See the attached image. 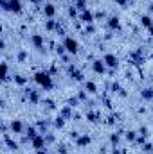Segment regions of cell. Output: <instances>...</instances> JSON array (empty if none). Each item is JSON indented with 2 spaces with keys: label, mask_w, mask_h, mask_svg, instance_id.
<instances>
[{
  "label": "cell",
  "mask_w": 153,
  "mask_h": 154,
  "mask_svg": "<svg viewBox=\"0 0 153 154\" xmlns=\"http://www.w3.org/2000/svg\"><path fill=\"white\" fill-rule=\"evenodd\" d=\"M33 81L38 84L43 91H50V90L54 88V79L49 74V70H38V72H34Z\"/></svg>",
  "instance_id": "1"
},
{
  "label": "cell",
  "mask_w": 153,
  "mask_h": 154,
  "mask_svg": "<svg viewBox=\"0 0 153 154\" xmlns=\"http://www.w3.org/2000/svg\"><path fill=\"white\" fill-rule=\"evenodd\" d=\"M24 99L33 104V106H38L40 102H43L41 99V90H34V88H24Z\"/></svg>",
  "instance_id": "2"
},
{
  "label": "cell",
  "mask_w": 153,
  "mask_h": 154,
  "mask_svg": "<svg viewBox=\"0 0 153 154\" xmlns=\"http://www.w3.org/2000/svg\"><path fill=\"white\" fill-rule=\"evenodd\" d=\"M61 43L65 45L67 54H70V56H77V54H79V41H77L76 38L67 36V38H63V41H61Z\"/></svg>",
  "instance_id": "3"
},
{
  "label": "cell",
  "mask_w": 153,
  "mask_h": 154,
  "mask_svg": "<svg viewBox=\"0 0 153 154\" xmlns=\"http://www.w3.org/2000/svg\"><path fill=\"white\" fill-rule=\"evenodd\" d=\"M67 75L70 77L74 82H85L86 79H85V74L77 68L74 63H70V65H67Z\"/></svg>",
  "instance_id": "4"
},
{
  "label": "cell",
  "mask_w": 153,
  "mask_h": 154,
  "mask_svg": "<svg viewBox=\"0 0 153 154\" xmlns=\"http://www.w3.org/2000/svg\"><path fill=\"white\" fill-rule=\"evenodd\" d=\"M90 68H92V72H94V74H97V75H105V74L108 72V66L105 65L103 57H96V59H92Z\"/></svg>",
  "instance_id": "5"
},
{
  "label": "cell",
  "mask_w": 153,
  "mask_h": 154,
  "mask_svg": "<svg viewBox=\"0 0 153 154\" xmlns=\"http://www.w3.org/2000/svg\"><path fill=\"white\" fill-rule=\"evenodd\" d=\"M31 45L38 50L40 54H45L47 50H45V38H43V34H40V32H33L31 34Z\"/></svg>",
  "instance_id": "6"
},
{
  "label": "cell",
  "mask_w": 153,
  "mask_h": 154,
  "mask_svg": "<svg viewBox=\"0 0 153 154\" xmlns=\"http://www.w3.org/2000/svg\"><path fill=\"white\" fill-rule=\"evenodd\" d=\"M106 27H108V31H112V32H121V31H122L121 18H119L117 14H110V16L106 18Z\"/></svg>",
  "instance_id": "7"
},
{
  "label": "cell",
  "mask_w": 153,
  "mask_h": 154,
  "mask_svg": "<svg viewBox=\"0 0 153 154\" xmlns=\"http://www.w3.org/2000/svg\"><path fill=\"white\" fill-rule=\"evenodd\" d=\"M56 13H58L56 4H52V2H43L41 4V14L45 18H56Z\"/></svg>",
  "instance_id": "8"
},
{
  "label": "cell",
  "mask_w": 153,
  "mask_h": 154,
  "mask_svg": "<svg viewBox=\"0 0 153 154\" xmlns=\"http://www.w3.org/2000/svg\"><path fill=\"white\" fill-rule=\"evenodd\" d=\"M103 61H105V65L108 66V70H117L119 68V57L115 56V54H112V52H106L105 56H103Z\"/></svg>",
  "instance_id": "9"
},
{
  "label": "cell",
  "mask_w": 153,
  "mask_h": 154,
  "mask_svg": "<svg viewBox=\"0 0 153 154\" xmlns=\"http://www.w3.org/2000/svg\"><path fill=\"white\" fill-rule=\"evenodd\" d=\"M9 127H11V133H13V134H24L27 125H25L20 118H13V120L9 122Z\"/></svg>",
  "instance_id": "10"
},
{
  "label": "cell",
  "mask_w": 153,
  "mask_h": 154,
  "mask_svg": "<svg viewBox=\"0 0 153 154\" xmlns=\"http://www.w3.org/2000/svg\"><path fill=\"white\" fill-rule=\"evenodd\" d=\"M83 25H88V23H94L96 22V18H94V11L92 9H85V11H81L79 13V18H77Z\"/></svg>",
  "instance_id": "11"
},
{
  "label": "cell",
  "mask_w": 153,
  "mask_h": 154,
  "mask_svg": "<svg viewBox=\"0 0 153 154\" xmlns=\"http://www.w3.org/2000/svg\"><path fill=\"white\" fill-rule=\"evenodd\" d=\"M34 125L38 127V131L41 134H45V133H49L50 131V127H52V120L50 118H40L34 122Z\"/></svg>",
  "instance_id": "12"
},
{
  "label": "cell",
  "mask_w": 153,
  "mask_h": 154,
  "mask_svg": "<svg viewBox=\"0 0 153 154\" xmlns=\"http://www.w3.org/2000/svg\"><path fill=\"white\" fill-rule=\"evenodd\" d=\"M124 138V131L122 129H115L114 133H110V136H108V142H110V145L112 147H119V143H121V140Z\"/></svg>",
  "instance_id": "13"
},
{
  "label": "cell",
  "mask_w": 153,
  "mask_h": 154,
  "mask_svg": "<svg viewBox=\"0 0 153 154\" xmlns=\"http://www.w3.org/2000/svg\"><path fill=\"white\" fill-rule=\"evenodd\" d=\"M4 143H5V149H7V151L16 152V151L20 149V142H16L15 138H11V133H9V134H4Z\"/></svg>",
  "instance_id": "14"
},
{
  "label": "cell",
  "mask_w": 153,
  "mask_h": 154,
  "mask_svg": "<svg viewBox=\"0 0 153 154\" xmlns=\"http://www.w3.org/2000/svg\"><path fill=\"white\" fill-rule=\"evenodd\" d=\"M85 118H86L88 124H99V122H101V113H99L97 109H86Z\"/></svg>",
  "instance_id": "15"
},
{
  "label": "cell",
  "mask_w": 153,
  "mask_h": 154,
  "mask_svg": "<svg viewBox=\"0 0 153 154\" xmlns=\"http://www.w3.org/2000/svg\"><path fill=\"white\" fill-rule=\"evenodd\" d=\"M74 143H76V147H79V149H86V147L92 143V136L86 134V133H81V136L77 138Z\"/></svg>",
  "instance_id": "16"
},
{
  "label": "cell",
  "mask_w": 153,
  "mask_h": 154,
  "mask_svg": "<svg viewBox=\"0 0 153 154\" xmlns=\"http://www.w3.org/2000/svg\"><path fill=\"white\" fill-rule=\"evenodd\" d=\"M9 13L22 14L24 13V2L22 0H9Z\"/></svg>",
  "instance_id": "17"
},
{
  "label": "cell",
  "mask_w": 153,
  "mask_h": 154,
  "mask_svg": "<svg viewBox=\"0 0 153 154\" xmlns=\"http://www.w3.org/2000/svg\"><path fill=\"white\" fill-rule=\"evenodd\" d=\"M58 113L63 116L65 120H72V118H74V108H72V106H69V104H63V106L60 108V111H58Z\"/></svg>",
  "instance_id": "18"
},
{
  "label": "cell",
  "mask_w": 153,
  "mask_h": 154,
  "mask_svg": "<svg viewBox=\"0 0 153 154\" xmlns=\"http://www.w3.org/2000/svg\"><path fill=\"white\" fill-rule=\"evenodd\" d=\"M31 147H33L34 151H38V149H43V147H47V143H45V138H43V134H38L36 138H33V140H31Z\"/></svg>",
  "instance_id": "19"
},
{
  "label": "cell",
  "mask_w": 153,
  "mask_h": 154,
  "mask_svg": "<svg viewBox=\"0 0 153 154\" xmlns=\"http://www.w3.org/2000/svg\"><path fill=\"white\" fill-rule=\"evenodd\" d=\"M58 20H54V18H47L45 22H43V29L47 31V32H56V27H58Z\"/></svg>",
  "instance_id": "20"
},
{
  "label": "cell",
  "mask_w": 153,
  "mask_h": 154,
  "mask_svg": "<svg viewBox=\"0 0 153 154\" xmlns=\"http://www.w3.org/2000/svg\"><path fill=\"white\" fill-rule=\"evenodd\" d=\"M13 82H15V86H20V88H24V86H27L29 79L24 75V74H15V75H13Z\"/></svg>",
  "instance_id": "21"
},
{
  "label": "cell",
  "mask_w": 153,
  "mask_h": 154,
  "mask_svg": "<svg viewBox=\"0 0 153 154\" xmlns=\"http://www.w3.org/2000/svg\"><path fill=\"white\" fill-rule=\"evenodd\" d=\"M141 99L146 100V102L153 100V88L151 86H144V88H141Z\"/></svg>",
  "instance_id": "22"
},
{
  "label": "cell",
  "mask_w": 153,
  "mask_h": 154,
  "mask_svg": "<svg viewBox=\"0 0 153 154\" xmlns=\"http://www.w3.org/2000/svg\"><path fill=\"white\" fill-rule=\"evenodd\" d=\"M24 134H25L29 140H33V138H36L38 134H41V133L38 131V127H36L34 124H31V125H27V127H25V133H24Z\"/></svg>",
  "instance_id": "23"
},
{
  "label": "cell",
  "mask_w": 153,
  "mask_h": 154,
  "mask_svg": "<svg viewBox=\"0 0 153 154\" xmlns=\"http://www.w3.org/2000/svg\"><path fill=\"white\" fill-rule=\"evenodd\" d=\"M65 124H67V120L60 115V113L52 118V129H58V131H60V129H63V127H65Z\"/></svg>",
  "instance_id": "24"
},
{
  "label": "cell",
  "mask_w": 153,
  "mask_h": 154,
  "mask_svg": "<svg viewBox=\"0 0 153 154\" xmlns=\"http://www.w3.org/2000/svg\"><path fill=\"white\" fill-rule=\"evenodd\" d=\"M83 88H85L90 95H97V91H99V88H97V84H96L94 81H85V82H83Z\"/></svg>",
  "instance_id": "25"
},
{
  "label": "cell",
  "mask_w": 153,
  "mask_h": 154,
  "mask_svg": "<svg viewBox=\"0 0 153 154\" xmlns=\"http://www.w3.org/2000/svg\"><path fill=\"white\" fill-rule=\"evenodd\" d=\"M137 136H139V133H137L135 129H126V131H124V140H126L128 143H135V142H137Z\"/></svg>",
  "instance_id": "26"
},
{
  "label": "cell",
  "mask_w": 153,
  "mask_h": 154,
  "mask_svg": "<svg viewBox=\"0 0 153 154\" xmlns=\"http://www.w3.org/2000/svg\"><path fill=\"white\" fill-rule=\"evenodd\" d=\"M139 25L141 27H144V29H150L153 25V18L150 14H141V18H139Z\"/></svg>",
  "instance_id": "27"
},
{
  "label": "cell",
  "mask_w": 153,
  "mask_h": 154,
  "mask_svg": "<svg viewBox=\"0 0 153 154\" xmlns=\"http://www.w3.org/2000/svg\"><path fill=\"white\" fill-rule=\"evenodd\" d=\"M67 14H69V18L74 22V20H77V18H79V9H77L74 4H70V5L67 7Z\"/></svg>",
  "instance_id": "28"
},
{
  "label": "cell",
  "mask_w": 153,
  "mask_h": 154,
  "mask_svg": "<svg viewBox=\"0 0 153 154\" xmlns=\"http://www.w3.org/2000/svg\"><path fill=\"white\" fill-rule=\"evenodd\" d=\"M15 57H16V61H18V63H25V61L29 59V52H27L25 48H20V50L16 52V56H15Z\"/></svg>",
  "instance_id": "29"
},
{
  "label": "cell",
  "mask_w": 153,
  "mask_h": 154,
  "mask_svg": "<svg viewBox=\"0 0 153 154\" xmlns=\"http://www.w3.org/2000/svg\"><path fill=\"white\" fill-rule=\"evenodd\" d=\"M2 70H4V74H2V81H4V82L13 81V77L9 75V65H7V61H4V63H2Z\"/></svg>",
  "instance_id": "30"
},
{
  "label": "cell",
  "mask_w": 153,
  "mask_h": 154,
  "mask_svg": "<svg viewBox=\"0 0 153 154\" xmlns=\"http://www.w3.org/2000/svg\"><path fill=\"white\" fill-rule=\"evenodd\" d=\"M76 95H77V99L81 100V104H86V102H88V99H90V93H88L85 88H83V90H79Z\"/></svg>",
  "instance_id": "31"
},
{
  "label": "cell",
  "mask_w": 153,
  "mask_h": 154,
  "mask_svg": "<svg viewBox=\"0 0 153 154\" xmlns=\"http://www.w3.org/2000/svg\"><path fill=\"white\" fill-rule=\"evenodd\" d=\"M94 32H96V25H94V23L83 25V31H81V34H83V36H92Z\"/></svg>",
  "instance_id": "32"
},
{
  "label": "cell",
  "mask_w": 153,
  "mask_h": 154,
  "mask_svg": "<svg viewBox=\"0 0 153 154\" xmlns=\"http://www.w3.org/2000/svg\"><path fill=\"white\" fill-rule=\"evenodd\" d=\"M54 52H56L58 57H63V56L67 54V48H65L63 43H58V45H54Z\"/></svg>",
  "instance_id": "33"
},
{
  "label": "cell",
  "mask_w": 153,
  "mask_h": 154,
  "mask_svg": "<svg viewBox=\"0 0 153 154\" xmlns=\"http://www.w3.org/2000/svg\"><path fill=\"white\" fill-rule=\"evenodd\" d=\"M43 138H45V143H47V147H49V145H54V143H56V136H54V133H52V131L45 133V134H43Z\"/></svg>",
  "instance_id": "34"
},
{
  "label": "cell",
  "mask_w": 153,
  "mask_h": 154,
  "mask_svg": "<svg viewBox=\"0 0 153 154\" xmlns=\"http://www.w3.org/2000/svg\"><path fill=\"white\" fill-rule=\"evenodd\" d=\"M119 120H121V115L119 113H110L108 118H106V124L108 125H115V124H119Z\"/></svg>",
  "instance_id": "35"
},
{
  "label": "cell",
  "mask_w": 153,
  "mask_h": 154,
  "mask_svg": "<svg viewBox=\"0 0 153 154\" xmlns=\"http://www.w3.org/2000/svg\"><path fill=\"white\" fill-rule=\"evenodd\" d=\"M72 4L79 9V13H81V11H85V9H88V5H86V4H88V0H74Z\"/></svg>",
  "instance_id": "36"
},
{
  "label": "cell",
  "mask_w": 153,
  "mask_h": 154,
  "mask_svg": "<svg viewBox=\"0 0 153 154\" xmlns=\"http://www.w3.org/2000/svg\"><path fill=\"white\" fill-rule=\"evenodd\" d=\"M58 38H67V31H65V27L61 25V22L58 23V27H56V32H54Z\"/></svg>",
  "instance_id": "37"
},
{
  "label": "cell",
  "mask_w": 153,
  "mask_h": 154,
  "mask_svg": "<svg viewBox=\"0 0 153 154\" xmlns=\"http://www.w3.org/2000/svg\"><path fill=\"white\" fill-rule=\"evenodd\" d=\"M67 104H69V106H72V108L76 109L77 106L81 104V100L77 99V95H72V97H69V99H67Z\"/></svg>",
  "instance_id": "38"
},
{
  "label": "cell",
  "mask_w": 153,
  "mask_h": 154,
  "mask_svg": "<svg viewBox=\"0 0 153 154\" xmlns=\"http://www.w3.org/2000/svg\"><path fill=\"white\" fill-rule=\"evenodd\" d=\"M56 154H69V145L67 143H56Z\"/></svg>",
  "instance_id": "39"
},
{
  "label": "cell",
  "mask_w": 153,
  "mask_h": 154,
  "mask_svg": "<svg viewBox=\"0 0 153 154\" xmlns=\"http://www.w3.org/2000/svg\"><path fill=\"white\" fill-rule=\"evenodd\" d=\"M141 151H142V154H153V143L146 142L144 145H141Z\"/></svg>",
  "instance_id": "40"
},
{
  "label": "cell",
  "mask_w": 153,
  "mask_h": 154,
  "mask_svg": "<svg viewBox=\"0 0 153 154\" xmlns=\"http://www.w3.org/2000/svg\"><path fill=\"white\" fill-rule=\"evenodd\" d=\"M115 5H119V7L126 9V7H130V5H132V0H115Z\"/></svg>",
  "instance_id": "41"
},
{
  "label": "cell",
  "mask_w": 153,
  "mask_h": 154,
  "mask_svg": "<svg viewBox=\"0 0 153 154\" xmlns=\"http://www.w3.org/2000/svg\"><path fill=\"white\" fill-rule=\"evenodd\" d=\"M81 136V133L76 131V129H72V131H69V140H72V142H76L77 138Z\"/></svg>",
  "instance_id": "42"
},
{
  "label": "cell",
  "mask_w": 153,
  "mask_h": 154,
  "mask_svg": "<svg viewBox=\"0 0 153 154\" xmlns=\"http://www.w3.org/2000/svg\"><path fill=\"white\" fill-rule=\"evenodd\" d=\"M94 18H96V20H106L108 16H106V13H105V11H101V9H99V11H96V13H94Z\"/></svg>",
  "instance_id": "43"
},
{
  "label": "cell",
  "mask_w": 153,
  "mask_h": 154,
  "mask_svg": "<svg viewBox=\"0 0 153 154\" xmlns=\"http://www.w3.org/2000/svg\"><path fill=\"white\" fill-rule=\"evenodd\" d=\"M148 138H150V136H144V134H139V136H137V142H135V143H137V145L141 147V145H144V143L148 142Z\"/></svg>",
  "instance_id": "44"
},
{
  "label": "cell",
  "mask_w": 153,
  "mask_h": 154,
  "mask_svg": "<svg viewBox=\"0 0 153 154\" xmlns=\"http://www.w3.org/2000/svg\"><path fill=\"white\" fill-rule=\"evenodd\" d=\"M115 95H117V97H121V99H128V91H126V88H122V86H121V90H119Z\"/></svg>",
  "instance_id": "45"
},
{
  "label": "cell",
  "mask_w": 153,
  "mask_h": 154,
  "mask_svg": "<svg viewBox=\"0 0 153 154\" xmlns=\"http://www.w3.org/2000/svg\"><path fill=\"white\" fill-rule=\"evenodd\" d=\"M137 133H139V134H144V136H150V129H148L146 125H141V127L137 129Z\"/></svg>",
  "instance_id": "46"
},
{
  "label": "cell",
  "mask_w": 153,
  "mask_h": 154,
  "mask_svg": "<svg viewBox=\"0 0 153 154\" xmlns=\"http://www.w3.org/2000/svg\"><path fill=\"white\" fill-rule=\"evenodd\" d=\"M0 7H2V11L9 13V0H0Z\"/></svg>",
  "instance_id": "47"
},
{
  "label": "cell",
  "mask_w": 153,
  "mask_h": 154,
  "mask_svg": "<svg viewBox=\"0 0 153 154\" xmlns=\"http://www.w3.org/2000/svg\"><path fill=\"white\" fill-rule=\"evenodd\" d=\"M110 154H126V151L121 149V147H112L110 149Z\"/></svg>",
  "instance_id": "48"
},
{
  "label": "cell",
  "mask_w": 153,
  "mask_h": 154,
  "mask_svg": "<svg viewBox=\"0 0 153 154\" xmlns=\"http://www.w3.org/2000/svg\"><path fill=\"white\" fill-rule=\"evenodd\" d=\"M49 74H50L52 77L56 75V74H58V65H52V66L49 68Z\"/></svg>",
  "instance_id": "49"
},
{
  "label": "cell",
  "mask_w": 153,
  "mask_h": 154,
  "mask_svg": "<svg viewBox=\"0 0 153 154\" xmlns=\"http://www.w3.org/2000/svg\"><path fill=\"white\" fill-rule=\"evenodd\" d=\"M112 38H114V32H112V31H108V32L103 36V39H105V41H108V39H112Z\"/></svg>",
  "instance_id": "50"
},
{
  "label": "cell",
  "mask_w": 153,
  "mask_h": 154,
  "mask_svg": "<svg viewBox=\"0 0 153 154\" xmlns=\"http://www.w3.org/2000/svg\"><path fill=\"white\" fill-rule=\"evenodd\" d=\"M34 154H49V149H47V147H43V149H38V151H34Z\"/></svg>",
  "instance_id": "51"
},
{
  "label": "cell",
  "mask_w": 153,
  "mask_h": 154,
  "mask_svg": "<svg viewBox=\"0 0 153 154\" xmlns=\"http://www.w3.org/2000/svg\"><path fill=\"white\" fill-rule=\"evenodd\" d=\"M5 47H7V41H5V38H2V41H0V50H5Z\"/></svg>",
  "instance_id": "52"
},
{
  "label": "cell",
  "mask_w": 153,
  "mask_h": 154,
  "mask_svg": "<svg viewBox=\"0 0 153 154\" xmlns=\"http://www.w3.org/2000/svg\"><path fill=\"white\" fill-rule=\"evenodd\" d=\"M99 152H101V154H110V152H108V149H106V147H101V149H99Z\"/></svg>",
  "instance_id": "53"
},
{
  "label": "cell",
  "mask_w": 153,
  "mask_h": 154,
  "mask_svg": "<svg viewBox=\"0 0 153 154\" xmlns=\"http://www.w3.org/2000/svg\"><path fill=\"white\" fill-rule=\"evenodd\" d=\"M139 115H146V108H139Z\"/></svg>",
  "instance_id": "54"
},
{
  "label": "cell",
  "mask_w": 153,
  "mask_h": 154,
  "mask_svg": "<svg viewBox=\"0 0 153 154\" xmlns=\"http://www.w3.org/2000/svg\"><path fill=\"white\" fill-rule=\"evenodd\" d=\"M148 32H150V36H151V39H153V25L150 27V29H148Z\"/></svg>",
  "instance_id": "55"
},
{
  "label": "cell",
  "mask_w": 153,
  "mask_h": 154,
  "mask_svg": "<svg viewBox=\"0 0 153 154\" xmlns=\"http://www.w3.org/2000/svg\"><path fill=\"white\" fill-rule=\"evenodd\" d=\"M150 11H151V13H153V2H151V4H150Z\"/></svg>",
  "instance_id": "56"
},
{
  "label": "cell",
  "mask_w": 153,
  "mask_h": 154,
  "mask_svg": "<svg viewBox=\"0 0 153 154\" xmlns=\"http://www.w3.org/2000/svg\"><path fill=\"white\" fill-rule=\"evenodd\" d=\"M151 120H153V115H151Z\"/></svg>",
  "instance_id": "57"
}]
</instances>
